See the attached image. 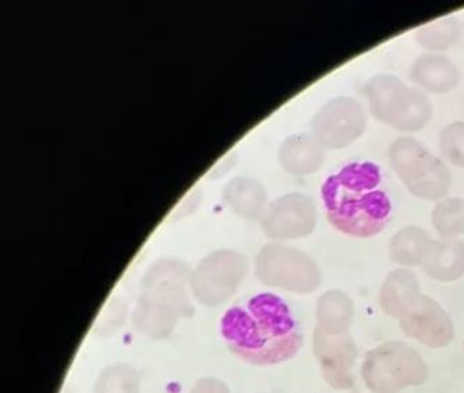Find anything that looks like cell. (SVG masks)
Here are the masks:
<instances>
[{
	"label": "cell",
	"mask_w": 464,
	"mask_h": 393,
	"mask_svg": "<svg viewBox=\"0 0 464 393\" xmlns=\"http://www.w3.org/2000/svg\"><path fill=\"white\" fill-rule=\"evenodd\" d=\"M220 333L229 350L253 366L284 363L303 346L302 331L292 310L274 293L238 300L220 320Z\"/></svg>",
	"instance_id": "1"
},
{
	"label": "cell",
	"mask_w": 464,
	"mask_h": 393,
	"mask_svg": "<svg viewBox=\"0 0 464 393\" xmlns=\"http://www.w3.org/2000/svg\"><path fill=\"white\" fill-rule=\"evenodd\" d=\"M381 170L371 162L346 165L329 176L323 200L329 224L347 236L368 239L385 229L392 203L381 187Z\"/></svg>",
	"instance_id": "2"
},
{
	"label": "cell",
	"mask_w": 464,
	"mask_h": 393,
	"mask_svg": "<svg viewBox=\"0 0 464 393\" xmlns=\"http://www.w3.org/2000/svg\"><path fill=\"white\" fill-rule=\"evenodd\" d=\"M190 279L188 266L180 261L162 260L152 265L142 282L134 327L152 339L170 335L179 318L193 312L188 294Z\"/></svg>",
	"instance_id": "3"
},
{
	"label": "cell",
	"mask_w": 464,
	"mask_h": 393,
	"mask_svg": "<svg viewBox=\"0 0 464 393\" xmlns=\"http://www.w3.org/2000/svg\"><path fill=\"white\" fill-rule=\"evenodd\" d=\"M389 165L409 193L420 200H445L452 187V173L442 158L431 154L419 139L401 136L389 146Z\"/></svg>",
	"instance_id": "4"
},
{
	"label": "cell",
	"mask_w": 464,
	"mask_h": 393,
	"mask_svg": "<svg viewBox=\"0 0 464 393\" xmlns=\"http://www.w3.org/2000/svg\"><path fill=\"white\" fill-rule=\"evenodd\" d=\"M362 374L372 392L398 393L424 384L429 369L414 349L401 342H388L368 351Z\"/></svg>",
	"instance_id": "5"
},
{
	"label": "cell",
	"mask_w": 464,
	"mask_h": 393,
	"mask_svg": "<svg viewBox=\"0 0 464 393\" xmlns=\"http://www.w3.org/2000/svg\"><path fill=\"white\" fill-rule=\"evenodd\" d=\"M259 281L293 293L310 294L323 282L320 266L305 253L282 244H266L256 257Z\"/></svg>",
	"instance_id": "6"
},
{
	"label": "cell",
	"mask_w": 464,
	"mask_h": 393,
	"mask_svg": "<svg viewBox=\"0 0 464 393\" xmlns=\"http://www.w3.org/2000/svg\"><path fill=\"white\" fill-rule=\"evenodd\" d=\"M247 258L233 250H219L204 258L191 275L194 296L207 306L227 302L247 273Z\"/></svg>",
	"instance_id": "7"
},
{
	"label": "cell",
	"mask_w": 464,
	"mask_h": 393,
	"mask_svg": "<svg viewBox=\"0 0 464 393\" xmlns=\"http://www.w3.org/2000/svg\"><path fill=\"white\" fill-rule=\"evenodd\" d=\"M367 129L364 106L356 98L342 97L328 101L311 121V134L325 149H343L352 146Z\"/></svg>",
	"instance_id": "8"
},
{
	"label": "cell",
	"mask_w": 464,
	"mask_h": 393,
	"mask_svg": "<svg viewBox=\"0 0 464 393\" xmlns=\"http://www.w3.org/2000/svg\"><path fill=\"white\" fill-rule=\"evenodd\" d=\"M317 225V209L311 196L289 193L279 196L263 216L264 232L276 240L302 239L310 236Z\"/></svg>",
	"instance_id": "9"
},
{
	"label": "cell",
	"mask_w": 464,
	"mask_h": 393,
	"mask_svg": "<svg viewBox=\"0 0 464 393\" xmlns=\"http://www.w3.org/2000/svg\"><path fill=\"white\" fill-rule=\"evenodd\" d=\"M314 353L320 363L324 379L335 389L354 387L353 369L357 360L356 343L349 332L329 333L315 328Z\"/></svg>",
	"instance_id": "10"
},
{
	"label": "cell",
	"mask_w": 464,
	"mask_h": 393,
	"mask_svg": "<svg viewBox=\"0 0 464 393\" xmlns=\"http://www.w3.org/2000/svg\"><path fill=\"white\" fill-rule=\"evenodd\" d=\"M399 321L407 338L414 339L429 348H445L455 338L452 318L438 302L425 294H421Z\"/></svg>",
	"instance_id": "11"
},
{
	"label": "cell",
	"mask_w": 464,
	"mask_h": 393,
	"mask_svg": "<svg viewBox=\"0 0 464 393\" xmlns=\"http://www.w3.org/2000/svg\"><path fill=\"white\" fill-rule=\"evenodd\" d=\"M411 81L430 94H448L455 91L460 82V73L455 62L442 53H422L411 67Z\"/></svg>",
	"instance_id": "12"
},
{
	"label": "cell",
	"mask_w": 464,
	"mask_h": 393,
	"mask_svg": "<svg viewBox=\"0 0 464 393\" xmlns=\"http://www.w3.org/2000/svg\"><path fill=\"white\" fill-rule=\"evenodd\" d=\"M432 113L434 108L427 92L404 84L393 103L388 124L401 133H417L427 128V124L431 121Z\"/></svg>",
	"instance_id": "13"
},
{
	"label": "cell",
	"mask_w": 464,
	"mask_h": 393,
	"mask_svg": "<svg viewBox=\"0 0 464 393\" xmlns=\"http://www.w3.org/2000/svg\"><path fill=\"white\" fill-rule=\"evenodd\" d=\"M421 294L419 279L413 271L407 268L392 271L381 286V309L389 317L401 320Z\"/></svg>",
	"instance_id": "14"
},
{
	"label": "cell",
	"mask_w": 464,
	"mask_h": 393,
	"mask_svg": "<svg viewBox=\"0 0 464 393\" xmlns=\"http://www.w3.org/2000/svg\"><path fill=\"white\" fill-rule=\"evenodd\" d=\"M326 149L313 134H292L282 142L279 160L287 172L295 175H310L321 169L325 160Z\"/></svg>",
	"instance_id": "15"
},
{
	"label": "cell",
	"mask_w": 464,
	"mask_h": 393,
	"mask_svg": "<svg viewBox=\"0 0 464 393\" xmlns=\"http://www.w3.org/2000/svg\"><path fill=\"white\" fill-rule=\"evenodd\" d=\"M424 271L438 282H455L464 275V243L458 239L432 240Z\"/></svg>",
	"instance_id": "16"
},
{
	"label": "cell",
	"mask_w": 464,
	"mask_h": 393,
	"mask_svg": "<svg viewBox=\"0 0 464 393\" xmlns=\"http://www.w3.org/2000/svg\"><path fill=\"white\" fill-rule=\"evenodd\" d=\"M354 318V302L342 291L324 293L317 304L318 330L329 333L349 332Z\"/></svg>",
	"instance_id": "17"
},
{
	"label": "cell",
	"mask_w": 464,
	"mask_h": 393,
	"mask_svg": "<svg viewBox=\"0 0 464 393\" xmlns=\"http://www.w3.org/2000/svg\"><path fill=\"white\" fill-rule=\"evenodd\" d=\"M432 239L419 226H406L399 230L389 243V254L401 266H419L429 255Z\"/></svg>",
	"instance_id": "18"
},
{
	"label": "cell",
	"mask_w": 464,
	"mask_h": 393,
	"mask_svg": "<svg viewBox=\"0 0 464 393\" xmlns=\"http://www.w3.org/2000/svg\"><path fill=\"white\" fill-rule=\"evenodd\" d=\"M404 87V82L392 74H377L364 85L371 115L381 123L388 124L396 97Z\"/></svg>",
	"instance_id": "19"
},
{
	"label": "cell",
	"mask_w": 464,
	"mask_h": 393,
	"mask_svg": "<svg viewBox=\"0 0 464 393\" xmlns=\"http://www.w3.org/2000/svg\"><path fill=\"white\" fill-rule=\"evenodd\" d=\"M461 37V25L456 17H442L417 28L414 40L430 53H442Z\"/></svg>",
	"instance_id": "20"
},
{
	"label": "cell",
	"mask_w": 464,
	"mask_h": 393,
	"mask_svg": "<svg viewBox=\"0 0 464 393\" xmlns=\"http://www.w3.org/2000/svg\"><path fill=\"white\" fill-rule=\"evenodd\" d=\"M227 196L230 206L240 216L258 218L266 206V190L263 186L250 178L237 177L227 187Z\"/></svg>",
	"instance_id": "21"
},
{
	"label": "cell",
	"mask_w": 464,
	"mask_h": 393,
	"mask_svg": "<svg viewBox=\"0 0 464 393\" xmlns=\"http://www.w3.org/2000/svg\"><path fill=\"white\" fill-rule=\"evenodd\" d=\"M141 382L140 374L133 366L126 363H115L102 369L94 393H140Z\"/></svg>",
	"instance_id": "22"
},
{
	"label": "cell",
	"mask_w": 464,
	"mask_h": 393,
	"mask_svg": "<svg viewBox=\"0 0 464 393\" xmlns=\"http://www.w3.org/2000/svg\"><path fill=\"white\" fill-rule=\"evenodd\" d=\"M432 225L442 239H456L464 234V200L445 198L432 211Z\"/></svg>",
	"instance_id": "23"
},
{
	"label": "cell",
	"mask_w": 464,
	"mask_h": 393,
	"mask_svg": "<svg viewBox=\"0 0 464 393\" xmlns=\"http://www.w3.org/2000/svg\"><path fill=\"white\" fill-rule=\"evenodd\" d=\"M440 151L443 159L464 169V121L448 124L440 131Z\"/></svg>",
	"instance_id": "24"
},
{
	"label": "cell",
	"mask_w": 464,
	"mask_h": 393,
	"mask_svg": "<svg viewBox=\"0 0 464 393\" xmlns=\"http://www.w3.org/2000/svg\"><path fill=\"white\" fill-rule=\"evenodd\" d=\"M188 393H230L225 382L217 379H201L194 384Z\"/></svg>",
	"instance_id": "25"
}]
</instances>
